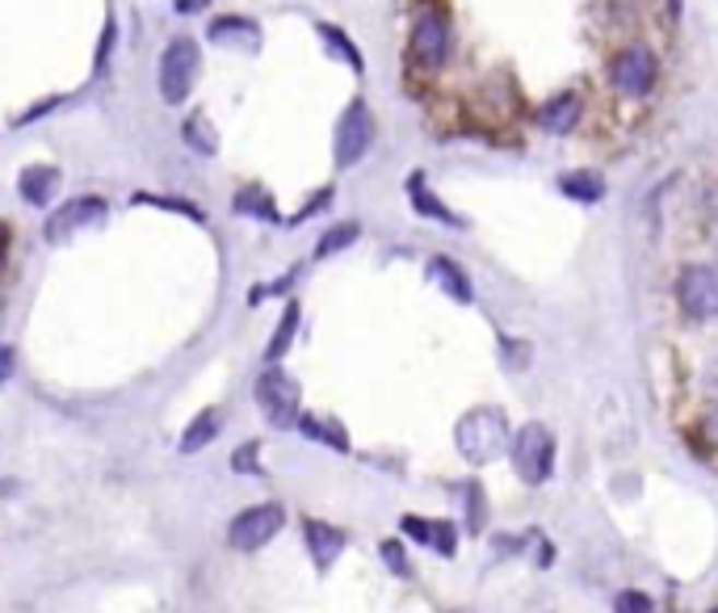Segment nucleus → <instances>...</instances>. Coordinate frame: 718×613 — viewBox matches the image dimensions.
Wrapping results in <instances>:
<instances>
[{
	"label": "nucleus",
	"instance_id": "1",
	"mask_svg": "<svg viewBox=\"0 0 718 613\" xmlns=\"http://www.w3.org/2000/svg\"><path fill=\"white\" fill-rule=\"evenodd\" d=\"M408 59L412 68H421L425 76H437L454 59V17L446 4L428 0L412 17V34H408Z\"/></svg>",
	"mask_w": 718,
	"mask_h": 613
},
{
	"label": "nucleus",
	"instance_id": "2",
	"mask_svg": "<svg viewBox=\"0 0 718 613\" xmlns=\"http://www.w3.org/2000/svg\"><path fill=\"white\" fill-rule=\"evenodd\" d=\"M513 433L501 408H471L458 425H454V446L471 467H487L508 450Z\"/></svg>",
	"mask_w": 718,
	"mask_h": 613
},
{
	"label": "nucleus",
	"instance_id": "3",
	"mask_svg": "<svg viewBox=\"0 0 718 613\" xmlns=\"http://www.w3.org/2000/svg\"><path fill=\"white\" fill-rule=\"evenodd\" d=\"M610 89L617 97H631V102H643L651 97V89L660 84V55L651 51L647 43H626L610 55Z\"/></svg>",
	"mask_w": 718,
	"mask_h": 613
},
{
	"label": "nucleus",
	"instance_id": "4",
	"mask_svg": "<svg viewBox=\"0 0 718 613\" xmlns=\"http://www.w3.org/2000/svg\"><path fill=\"white\" fill-rule=\"evenodd\" d=\"M198 72H202V51H198V38L189 34H177L164 51H160V97L168 106H181L193 84H198Z\"/></svg>",
	"mask_w": 718,
	"mask_h": 613
},
{
	"label": "nucleus",
	"instance_id": "5",
	"mask_svg": "<svg viewBox=\"0 0 718 613\" xmlns=\"http://www.w3.org/2000/svg\"><path fill=\"white\" fill-rule=\"evenodd\" d=\"M508 453H513V471L521 475V483H530V487H542V483L551 480V471H555V433L546 425H521L513 433V441H508Z\"/></svg>",
	"mask_w": 718,
	"mask_h": 613
},
{
	"label": "nucleus",
	"instance_id": "6",
	"mask_svg": "<svg viewBox=\"0 0 718 613\" xmlns=\"http://www.w3.org/2000/svg\"><path fill=\"white\" fill-rule=\"evenodd\" d=\"M374 139H378V122L366 102H349V109L337 122V139H332V156H337V168H353L370 156Z\"/></svg>",
	"mask_w": 718,
	"mask_h": 613
},
{
	"label": "nucleus",
	"instance_id": "7",
	"mask_svg": "<svg viewBox=\"0 0 718 613\" xmlns=\"http://www.w3.org/2000/svg\"><path fill=\"white\" fill-rule=\"evenodd\" d=\"M257 403L273 428H294L303 416V391L291 374L278 370V366L261 370V378H257Z\"/></svg>",
	"mask_w": 718,
	"mask_h": 613
},
{
	"label": "nucleus",
	"instance_id": "8",
	"mask_svg": "<svg viewBox=\"0 0 718 613\" xmlns=\"http://www.w3.org/2000/svg\"><path fill=\"white\" fill-rule=\"evenodd\" d=\"M676 303L690 320H718V269L685 266L676 273Z\"/></svg>",
	"mask_w": 718,
	"mask_h": 613
},
{
	"label": "nucleus",
	"instance_id": "9",
	"mask_svg": "<svg viewBox=\"0 0 718 613\" xmlns=\"http://www.w3.org/2000/svg\"><path fill=\"white\" fill-rule=\"evenodd\" d=\"M282 526H286V508L282 505H252L227 526V542L236 551H261L266 542H273L282 533Z\"/></svg>",
	"mask_w": 718,
	"mask_h": 613
},
{
	"label": "nucleus",
	"instance_id": "10",
	"mask_svg": "<svg viewBox=\"0 0 718 613\" xmlns=\"http://www.w3.org/2000/svg\"><path fill=\"white\" fill-rule=\"evenodd\" d=\"M106 198H97V193H80V198H68L59 211L47 219V240L51 244H63L68 236H76L80 227H93V223H102L106 219Z\"/></svg>",
	"mask_w": 718,
	"mask_h": 613
},
{
	"label": "nucleus",
	"instance_id": "11",
	"mask_svg": "<svg viewBox=\"0 0 718 613\" xmlns=\"http://www.w3.org/2000/svg\"><path fill=\"white\" fill-rule=\"evenodd\" d=\"M403 189H408V198H412V211L425 214V219H433V223H442V227H467V219L462 214H454L433 189H428V177L421 173V168H412L408 173V181H403Z\"/></svg>",
	"mask_w": 718,
	"mask_h": 613
},
{
	"label": "nucleus",
	"instance_id": "12",
	"mask_svg": "<svg viewBox=\"0 0 718 613\" xmlns=\"http://www.w3.org/2000/svg\"><path fill=\"white\" fill-rule=\"evenodd\" d=\"M580 118H585V97H580L576 89H563V93H555L546 106L538 109L542 131H551V134H572L580 127Z\"/></svg>",
	"mask_w": 718,
	"mask_h": 613
},
{
	"label": "nucleus",
	"instance_id": "13",
	"mask_svg": "<svg viewBox=\"0 0 718 613\" xmlns=\"http://www.w3.org/2000/svg\"><path fill=\"white\" fill-rule=\"evenodd\" d=\"M399 530L408 533V538H416L421 546H433V551H437V555H446V559H454V551H458V530H454L450 521L403 517V521H399Z\"/></svg>",
	"mask_w": 718,
	"mask_h": 613
},
{
	"label": "nucleus",
	"instance_id": "14",
	"mask_svg": "<svg viewBox=\"0 0 718 613\" xmlns=\"http://www.w3.org/2000/svg\"><path fill=\"white\" fill-rule=\"evenodd\" d=\"M303 533H307V551H311V559H316L319 571H328L332 563L341 559V551H345V533L337 530V526H328V521H307Z\"/></svg>",
	"mask_w": 718,
	"mask_h": 613
},
{
	"label": "nucleus",
	"instance_id": "15",
	"mask_svg": "<svg viewBox=\"0 0 718 613\" xmlns=\"http://www.w3.org/2000/svg\"><path fill=\"white\" fill-rule=\"evenodd\" d=\"M55 189H59V168L55 164H30L17 177V193L26 198L30 207H47L55 198Z\"/></svg>",
	"mask_w": 718,
	"mask_h": 613
},
{
	"label": "nucleus",
	"instance_id": "16",
	"mask_svg": "<svg viewBox=\"0 0 718 613\" xmlns=\"http://www.w3.org/2000/svg\"><path fill=\"white\" fill-rule=\"evenodd\" d=\"M428 278L450 294L454 303H471V298H475V286H471L467 269L458 266V261H450V257H433V261H428Z\"/></svg>",
	"mask_w": 718,
	"mask_h": 613
},
{
	"label": "nucleus",
	"instance_id": "17",
	"mask_svg": "<svg viewBox=\"0 0 718 613\" xmlns=\"http://www.w3.org/2000/svg\"><path fill=\"white\" fill-rule=\"evenodd\" d=\"M207 38L219 43V47H232V43H248V47H257V26L248 22V17H214L211 30H207Z\"/></svg>",
	"mask_w": 718,
	"mask_h": 613
},
{
	"label": "nucleus",
	"instance_id": "18",
	"mask_svg": "<svg viewBox=\"0 0 718 613\" xmlns=\"http://www.w3.org/2000/svg\"><path fill=\"white\" fill-rule=\"evenodd\" d=\"M558 189L572 198V202H585V207H592V202H601L605 198V181L597 177V173H563L558 177Z\"/></svg>",
	"mask_w": 718,
	"mask_h": 613
},
{
	"label": "nucleus",
	"instance_id": "19",
	"mask_svg": "<svg viewBox=\"0 0 718 613\" xmlns=\"http://www.w3.org/2000/svg\"><path fill=\"white\" fill-rule=\"evenodd\" d=\"M298 428H303V437H311L319 446H328V450L337 453H349V433L337 421H319V416H298Z\"/></svg>",
	"mask_w": 718,
	"mask_h": 613
},
{
	"label": "nucleus",
	"instance_id": "20",
	"mask_svg": "<svg viewBox=\"0 0 718 613\" xmlns=\"http://www.w3.org/2000/svg\"><path fill=\"white\" fill-rule=\"evenodd\" d=\"M319 38H323V43H328V51L337 55V59H345L349 68H353V72H357V76H362V72H366V59H362V51H357V43H353V38H349L345 30L341 26H328V22H319Z\"/></svg>",
	"mask_w": 718,
	"mask_h": 613
},
{
	"label": "nucleus",
	"instance_id": "21",
	"mask_svg": "<svg viewBox=\"0 0 718 613\" xmlns=\"http://www.w3.org/2000/svg\"><path fill=\"white\" fill-rule=\"evenodd\" d=\"M219 428H223V416L214 412V408H207V412H198V421L186 428V437H181V453H198L207 450L214 437H219Z\"/></svg>",
	"mask_w": 718,
	"mask_h": 613
},
{
	"label": "nucleus",
	"instance_id": "22",
	"mask_svg": "<svg viewBox=\"0 0 718 613\" xmlns=\"http://www.w3.org/2000/svg\"><path fill=\"white\" fill-rule=\"evenodd\" d=\"M236 214H248V219H266V223H278V207H273V198H269L266 186H244L236 193Z\"/></svg>",
	"mask_w": 718,
	"mask_h": 613
},
{
	"label": "nucleus",
	"instance_id": "23",
	"mask_svg": "<svg viewBox=\"0 0 718 613\" xmlns=\"http://www.w3.org/2000/svg\"><path fill=\"white\" fill-rule=\"evenodd\" d=\"M181 134H186L189 148H193V152H202V156H214V152H219V131L211 127V118H207V114H189L186 127H181Z\"/></svg>",
	"mask_w": 718,
	"mask_h": 613
},
{
	"label": "nucleus",
	"instance_id": "24",
	"mask_svg": "<svg viewBox=\"0 0 718 613\" xmlns=\"http://www.w3.org/2000/svg\"><path fill=\"white\" fill-rule=\"evenodd\" d=\"M294 332H298V303H286V307H282V320L273 328V341H269V349H266L269 362H282V357H286V349L294 345Z\"/></svg>",
	"mask_w": 718,
	"mask_h": 613
},
{
	"label": "nucleus",
	"instance_id": "25",
	"mask_svg": "<svg viewBox=\"0 0 718 613\" xmlns=\"http://www.w3.org/2000/svg\"><path fill=\"white\" fill-rule=\"evenodd\" d=\"M362 236V227L357 223H337V227H328L323 236H319L316 244V261H323V257H337V252H345L349 244Z\"/></svg>",
	"mask_w": 718,
	"mask_h": 613
},
{
	"label": "nucleus",
	"instance_id": "26",
	"mask_svg": "<svg viewBox=\"0 0 718 613\" xmlns=\"http://www.w3.org/2000/svg\"><path fill=\"white\" fill-rule=\"evenodd\" d=\"M134 202H143V207H160V211H177V214H186V219H193V223H207L202 207H193V202H186V198H156V193H134Z\"/></svg>",
	"mask_w": 718,
	"mask_h": 613
},
{
	"label": "nucleus",
	"instance_id": "27",
	"mask_svg": "<svg viewBox=\"0 0 718 613\" xmlns=\"http://www.w3.org/2000/svg\"><path fill=\"white\" fill-rule=\"evenodd\" d=\"M613 613H660V610H656V601H651L647 592L626 588V592H617V597H613Z\"/></svg>",
	"mask_w": 718,
	"mask_h": 613
},
{
	"label": "nucleus",
	"instance_id": "28",
	"mask_svg": "<svg viewBox=\"0 0 718 613\" xmlns=\"http://www.w3.org/2000/svg\"><path fill=\"white\" fill-rule=\"evenodd\" d=\"M114 47H118V22L114 17H106V30H102V43H97V59H93V68H97V76L109 68V55H114Z\"/></svg>",
	"mask_w": 718,
	"mask_h": 613
},
{
	"label": "nucleus",
	"instance_id": "29",
	"mask_svg": "<svg viewBox=\"0 0 718 613\" xmlns=\"http://www.w3.org/2000/svg\"><path fill=\"white\" fill-rule=\"evenodd\" d=\"M378 555H382V563H387L396 576H412V567H408V555H403V546H399L396 538H391V542H382V546H378Z\"/></svg>",
	"mask_w": 718,
	"mask_h": 613
},
{
	"label": "nucleus",
	"instance_id": "30",
	"mask_svg": "<svg viewBox=\"0 0 718 613\" xmlns=\"http://www.w3.org/2000/svg\"><path fill=\"white\" fill-rule=\"evenodd\" d=\"M332 198H337V189H332V186H328V189H319L316 198H311V202H307L303 211L294 214V223H303V219H311V214H319V211H323V207H332Z\"/></svg>",
	"mask_w": 718,
	"mask_h": 613
},
{
	"label": "nucleus",
	"instance_id": "31",
	"mask_svg": "<svg viewBox=\"0 0 718 613\" xmlns=\"http://www.w3.org/2000/svg\"><path fill=\"white\" fill-rule=\"evenodd\" d=\"M257 450H261V446H257V441H248V446L232 458V467H236V471H248V475H257V471H261V467H257Z\"/></svg>",
	"mask_w": 718,
	"mask_h": 613
},
{
	"label": "nucleus",
	"instance_id": "32",
	"mask_svg": "<svg viewBox=\"0 0 718 613\" xmlns=\"http://www.w3.org/2000/svg\"><path fill=\"white\" fill-rule=\"evenodd\" d=\"M467 500H471V530H483V492L479 483H467Z\"/></svg>",
	"mask_w": 718,
	"mask_h": 613
},
{
	"label": "nucleus",
	"instance_id": "33",
	"mask_svg": "<svg viewBox=\"0 0 718 613\" xmlns=\"http://www.w3.org/2000/svg\"><path fill=\"white\" fill-rule=\"evenodd\" d=\"M173 9H177L181 17H193V13H207V9H211V0H173Z\"/></svg>",
	"mask_w": 718,
	"mask_h": 613
},
{
	"label": "nucleus",
	"instance_id": "34",
	"mask_svg": "<svg viewBox=\"0 0 718 613\" xmlns=\"http://www.w3.org/2000/svg\"><path fill=\"white\" fill-rule=\"evenodd\" d=\"M13 366H17V353H13L9 345H0V382L13 378Z\"/></svg>",
	"mask_w": 718,
	"mask_h": 613
},
{
	"label": "nucleus",
	"instance_id": "35",
	"mask_svg": "<svg viewBox=\"0 0 718 613\" xmlns=\"http://www.w3.org/2000/svg\"><path fill=\"white\" fill-rule=\"evenodd\" d=\"M702 428H706V437H710V441L718 446V403L710 408V412H706V425H702Z\"/></svg>",
	"mask_w": 718,
	"mask_h": 613
},
{
	"label": "nucleus",
	"instance_id": "36",
	"mask_svg": "<svg viewBox=\"0 0 718 613\" xmlns=\"http://www.w3.org/2000/svg\"><path fill=\"white\" fill-rule=\"evenodd\" d=\"M668 13L676 17V13H681V0H668Z\"/></svg>",
	"mask_w": 718,
	"mask_h": 613
},
{
	"label": "nucleus",
	"instance_id": "37",
	"mask_svg": "<svg viewBox=\"0 0 718 613\" xmlns=\"http://www.w3.org/2000/svg\"><path fill=\"white\" fill-rule=\"evenodd\" d=\"M0 261H4V227H0Z\"/></svg>",
	"mask_w": 718,
	"mask_h": 613
},
{
	"label": "nucleus",
	"instance_id": "38",
	"mask_svg": "<svg viewBox=\"0 0 718 613\" xmlns=\"http://www.w3.org/2000/svg\"><path fill=\"white\" fill-rule=\"evenodd\" d=\"M710 613H718V605H715V610H710Z\"/></svg>",
	"mask_w": 718,
	"mask_h": 613
}]
</instances>
